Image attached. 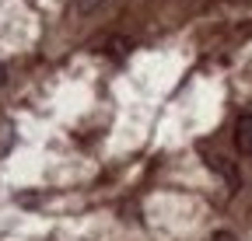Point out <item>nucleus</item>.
<instances>
[{
	"mask_svg": "<svg viewBox=\"0 0 252 241\" xmlns=\"http://www.w3.org/2000/svg\"><path fill=\"white\" fill-rule=\"evenodd\" d=\"M235 147L242 154H252V115H238L235 123Z\"/></svg>",
	"mask_w": 252,
	"mask_h": 241,
	"instance_id": "obj_2",
	"label": "nucleus"
},
{
	"mask_svg": "<svg viewBox=\"0 0 252 241\" xmlns=\"http://www.w3.org/2000/svg\"><path fill=\"white\" fill-rule=\"evenodd\" d=\"M210 241H238V238H235V234H231V231H217V234H214V238H210Z\"/></svg>",
	"mask_w": 252,
	"mask_h": 241,
	"instance_id": "obj_3",
	"label": "nucleus"
},
{
	"mask_svg": "<svg viewBox=\"0 0 252 241\" xmlns=\"http://www.w3.org/2000/svg\"><path fill=\"white\" fill-rule=\"evenodd\" d=\"M207 168H210V171H217V175L224 178V182H228L231 189H238V168H235L228 158H217V154H210V158H207Z\"/></svg>",
	"mask_w": 252,
	"mask_h": 241,
	"instance_id": "obj_1",
	"label": "nucleus"
},
{
	"mask_svg": "<svg viewBox=\"0 0 252 241\" xmlns=\"http://www.w3.org/2000/svg\"><path fill=\"white\" fill-rule=\"evenodd\" d=\"M94 4H102V0H77V11H91Z\"/></svg>",
	"mask_w": 252,
	"mask_h": 241,
	"instance_id": "obj_4",
	"label": "nucleus"
},
{
	"mask_svg": "<svg viewBox=\"0 0 252 241\" xmlns=\"http://www.w3.org/2000/svg\"><path fill=\"white\" fill-rule=\"evenodd\" d=\"M0 84H4V67H0Z\"/></svg>",
	"mask_w": 252,
	"mask_h": 241,
	"instance_id": "obj_5",
	"label": "nucleus"
}]
</instances>
